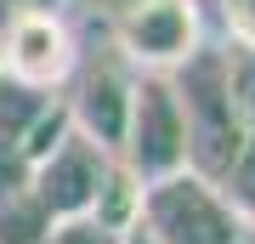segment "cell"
I'll use <instances>...</instances> for the list:
<instances>
[{
    "mask_svg": "<svg viewBox=\"0 0 255 244\" xmlns=\"http://www.w3.org/2000/svg\"><path fill=\"white\" fill-rule=\"evenodd\" d=\"M136 227L153 244H244V227L204 176H164L136 193Z\"/></svg>",
    "mask_w": 255,
    "mask_h": 244,
    "instance_id": "cell-3",
    "label": "cell"
},
{
    "mask_svg": "<svg viewBox=\"0 0 255 244\" xmlns=\"http://www.w3.org/2000/svg\"><path fill=\"white\" fill-rule=\"evenodd\" d=\"M34 6H46V11H51V6H57V0H34Z\"/></svg>",
    "mask_w": 255,
    "mask_h": 244,
    "instance_id": "cell-15",
    "label": "cell"
},
{
    "mask_svg": "<svg viewBox=\"0 0 255 244\" xmlns=\"http://www.w3.org/2000/svg\"><path fill=\"white\" fill-rule=\"evenodd\" d=\"M80 68V51H74V34L68 23L46 6H11L6 11V28H0V74L23 91H40L51 97L57 85L74 80Z\"/></svg>",
    "mask_w": 255,
    "mask_h": 244,
    "instance_id": "cell-5",
    "label": "cell"
},
{
    "mask_svg": "<svg viewBox=\"0 0 255 244\" xmlns=\"http://www.w3.org/2000/svg\"><path fill=\"white\" fill-rule=\"evenodd\" d=\"M199 51L193 0H125L114 11V57L130 74H176Z\"/></svg>",
    "mask_w": 255,
    "mask_h": 244,
    "instance_id": "cell-4",
    "label": "cell"
},
{
    "mask_svg": "<svg viewBox=\"0 0 255 244\" xmlns=\"http://www.w3.org/2000/svg\"><path fill=\"white\" fill-rule=\"evenodd\" d=\"M176 102H182V125H187V171L204 182H221L233 171V159L244 154L250 125L238 114L233 97V74H227V51L199 45L182 68L170 74Z\"/></svg>",
    "mask_w": 255,
    "mask_h": 244,
    "instance_id": "cell-1",
    "label": "cell"
},
{
    "mask_svg": "<svg viewBox=\"0 0 255 244\" xmlns=\"http://www.w3.org/2000/svg\"><path fill=\"white\" fill-rule=\"evenodd\" d=\"M130 85H136V74L108 51L102 63H91V68L80 74L74 97L63 102V108H68V125L80 131L85 142H97L114 165H119V142H125V119H130Z\"/></svg>",
    "mask_w": 255,
    "mask_h": 244,
    "instance_id": "cell-7",
    "label": "cell"
},
{
    "mask_svg": "<svg viewBox=\"0 0 255 244\" xmlns=\"http://www.w3.org/2000/svg\"><path fill=\"white\" fill-rule=\"evenodd\" d=\"M216 193L227 199V210L238 216V227H244V233H255V131H250L244 154L233 159V171L216 182Z\"/></svg>",
    "mask_w": 255,
    "mask_h": 244,
    "instance_id": "cell-10",
    "label": "cell"
},
{
    "mask_svg": "<svg viewBox=\"0 0 255 244\" xmlns=\"http://www.w3.org/2000/svg\"><path fill=\"white\" fill-rule=\"evenodd\" d=\"M68 131H74V125H68V108H63V102H46V108H40V119H34V125H28V136H23L17 159H23V165H40Z\"/></svg>",
    "mask_w": 255,
    "mask_h": 244,
    "instance_id": "cell-11",
    "label": "cell"
},
{
    "mask_svg": "<svg viewBox=\"0 0 255 244\" xmlns=\"http://www.w3.org/2000/svg\"><path fill=\"white\" fill-rule=\"evenodd\" d=\"M114 239L119 233H108L102 222L85 216V222H51V233L40 239V244H114Z\"/></svg>",
    "mask_w": 255,
    "mask_h": 244,
    "instance_id": "cell-12",
    "label": "cell"
},
{
    "mask_svg": "<svg viewBox=\"0 0 255 244\" xmlns=\"http://www.w3.org/2000/svg\"><path fill=\"white\" fill-rule=\"evenodd\" d=\"M233 45H255V0H216Z\"/></svg>",
    "mask_w": 255,
    "mask_h": 244,
    "instance_id": "cell-13",
    "label": "cell"
},
{
    "mask_svg": "<svg viewBox=\"0 0 255 244\" xmlns=\"http://www.w3.org/2000/svg\"><path fill=\"white\" fill-rule=\"evenodd\" d=\"M51 233V216L40 210V199L28 188L0 193V244H40Z\"/></svg>",
    "mask_w": 255,
    "mask_h": 244,
    "instance_id": "cell-9",
    "label": "cell"
},
{
    "mask_svg": "<svg viewBox=\"0 0 255 244\" xmlns=\"http://www.w3.org/2000/svg\"><path fill=\"white\" fill-rule=\"evenodd\" d=\"M114 171L119 165L97 142H85L80 131H68L40 165H28V193L40 199V210L51 222H85V216H97Z\"/></svg>",
    "mask_w": 255,
    "mask_h": 244,
    "instance_id": "cell-6",
    "label": "cell"
},
{
    "mask_svg": "<svg viewBox=\"0 0 255 244\" xmlns=\"http://www.w3.org/2000/svg\"><path fill=\"white\" fill-rule=\"evenodd\" d=\"M46 102H51V97L23 91V85H11L6 74H0V154H17V148H23L28 125L40 119V108H46Z\"/></svg>",
    "mask_w": 255,
    "mask_h": 244,
    "instance_id": "cell-8",
    "label": "cell"
},
{
    "mask_svg": "<svg viewBox=\"0 0 255 244\" xmlns=\"http://www.w3.org/2000/svg\"><path fill=\"white\" fill-rule=\"evenodd\" d=\"M114 244H153V239H147V233H142V227H136V222H130V227H125V233H119Z\"/></svg>",
    "mask_w": 255,
    "mask_h": 244,
    "instance_id": "cell-14",
    "label": "cell"
},
{
    "mask_svg": "<svg viewBox=\"0 0 255 244\" xmlns=\"http://www.w3.org/2000/svg\"><path fill=\"white\" fill-rule=\"evenodd\" d=\"M119 171L136 188H153V182L187 171V125H182V102H176L170 74H136L125 142H119Z\"/></svg>",
    "mask_w": 255,
    "mask_h": 244,
    "instance_id": "cell-2",
    "label": "cell"
}]
</instances>
